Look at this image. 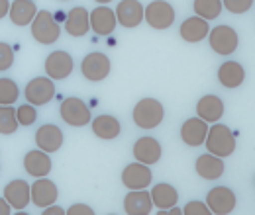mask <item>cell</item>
Listing matches in <instances>:
<instances>
[{"label":"cell","mask_w":255,"mask_h":215,"mask_svg":"<svg viewBox=\"0 0 255 215\" xmlns=\"http://www.w3.org/2000/svg\"><path fill=\"white\" fill-rule=\"evenodd\" d=\"M24 168L26 172L33 176V178H43L51 172V158L49 153L37 149V151H30L24 156Z\"/></svg>","instance_id":"obj_19"},{"label":"cell","mask_w":255,"mask_h":215,"mask_svg":"<svg viewBox=\"0 0 255 215\" xmlns=\"http://www.w3.org/2000/svg\"><path fill=\"white\" fill-rule=\"evenodd\" d=\"M196 114H198L200 120H204L206 123L220 122V118L224 116V102L214 94H206V96H202L198 100Z\"/></svg>","instance_id":"obj_18"},{"label":"cell","mask_w":255,"mask_h":215,"mask_svg":"<svg viewBox=\"0 0 255 215\" xmlns=\"http://www.w3.org/2000/svg\"><path fill=\"white\" fill-rule=\"evenodd\" d=\"M59 24L55 22L53 14L47 10H39L32 20V35L41 45H53L59 39Z\"/></svg>","instance_id":"obj_3"},{"label":"cell","mask_w":255,"mask_h":215,"mask_svg":"<svg viewBox=\"0 0 255 215\" xmlns=\"http://www.w3.org/2000/svg\"><path fill=\"white\" fill-rule=\"evenodd\" d=\"M20 96L18 84L12 78H0V106H12Z\"/></svg>","instance_id":"obj_31"},{"label":"cell","mask_w":255,"mask_h":215,"mask_svg":"<svg viewBox=\"0 0 255 215\" xmlns=\"http://www.w3.org/2000/svg\"><path fill=\"white\" fill-rule=\"evenodd\" d=\"M254 6V0H222V8L232 14H246Z\"/></svg>","instance_id":"obj_33"},{"label":"cell","mask_w":255,"mask_h":215,"mask_svg":"<svg viewBox=\"0 0 255 215\" xmlns=\"http://www.w3.org/2000/svg\"><path fill=\"white\" fill-rule=\"evenodd\" d=\"M20 123L16 120V110L12 106H0V135H12Z\"/></svg>","instance_id":"obj_30"},{"label":"cell","mask_w":255,"mask_h":215,"mask_svg":"<svg viewBox=\"0 0 255 215\" xmlns=\"http://www.w3.org/2000/svg\"><path fill=\"white\" fill-rule=\"evenodd\" d=\"M4 200L14 210H24L30 204V184L26 180H12L4 188Z\"/></svg>","instance_id":"obj_21"},{"label":"cell","mask_w":255,"mask_h":215,"mask_svg":"<svg viewBox=\"0 0 255 215\" xmlns=\"http://www.w3.org/2000/svg\"><path fill=\"white\" fill-rule=\"evenodd\" d=\"M153 210L151 194L143 190H129L124 198V212L128 215H147Z\"/></svg>","instance_id":"obj_15"},{"label":"cell","mask_w":255,"mask_h":215,"mask_svg":"<svg viewBox=\"0 0 255 215\" xmlns=\"http://www.w3.org/2000/svg\"><path fill=\"white\" fill-rule=\"evenodd\" d=\"M122 131V125L120 122L114 118V116H108V114H102L93 120V133H95L98 139H104V141H112L120 135Z\"/></svg>","instance_id":"obj_27"},{"label":"cell","mask_w":255,"mask_h":215,"mask_svg":"<svg viewBox=\"0 0 255 215\" xmlns=\"http://www.w3.org/2000/svg\"><path fill=\"white\" fill-rule=\"evenodd\" d=\"M165 118L163 104L155 98H143L133 108V123L141 129H153L161 125Z\"/></svg>","instance_id":"obj_2"},{"label":"cell","mask_w":255,"mask_h":215,"mask_svg":"<svg viewBox=\"0 0 255 215\" xmlns=\"http://www.w3.org/2000/svg\"><path fill=\"white\" fill-rule=\"evenodd\" d=\"M91 30V22H89V10L83 6L73 8L67 18H65V31L73 37H83L87 31Z\"/></svg>","instance_id":"obj_23"},{"label":"cell","mask_w":255,"mask_h":215,"mask_svg":"<svg viewBox=\"0 0 255 215\" xmlns=\"http://www.w3.org/2000/svg\"><path fill=\"white\" fill-rule=\"evenodd\" d=\"M12 65H14V49L8 43L0 41V71H8Z\"/></svg>","instance_id":"obj_34"},{"label":"cell","mask_w":255,"mask_h":215,"mask_svg":"<svg viewBox=\"0 0 255 215\" xmlns=\"http://www.w3.org/2000/svg\"><path fill=\"white\" fill-rule=\"evenodd\" d=\"M73 57L67 51H53L45 59V72L51 80H65L73 72Z\"/></svg>","instance_id":"obj_11"},{"label":"cell","mask_w":255,"mask_h":215,"mask_svg":"<svg viewBox=\"0 0 255 215\" xmlns=\"http://www.w3.org/2000/svg\"><path fill=\"white\" fill-rule=\"evenodd\" d=\"M210 31L208 26V20H202L198 16H192L189 20H185L181 24V37L187 41V43H198L202 41Z\"/></svg>","instance_id":"obj_26"},{"label":"cell","mask_w":255,"mask_h":215,"mask_svg":"<svg viewBox=\"0 0 255 215\" xmlns=\"http://www.w3.org/2000/svg\"><path fill=\"white\" fill-rule=\"evenodd\" d=\"M8 10H10V2L8 0H0V20L4 16H8Z\"/></svg>","instance_id":"obj_39"},{"label":"cell","mask_w":255,"mask_h":215,"mask_svg":"<svg viewBox=\"0 0 255 215\" xmlns=\"http://www.w3.org/2000/svg\"><path fill=\"white\" fill-rule=\"evenodd\" d=\"M96 2H98V4H110L112 0H96Z\"/></svg>","instance_id":"obj_41"},{"label":"cell","mask_w":255,"mask_h":215,"mask_svg":"<svg viewBox=\"0 0 255 215\" xmlns=\"http://www.w3.org/2000/svg\"><path fill=\"white\" fill-rule=\"evenodd\" d=\"M151 170L143 162H131L122 172V184L128 190H143L151 184Z\"/></svg>","instance_id":"obj_12"},{"label":"cell","mask_w":255,"mask_h":215,"mask_svg":"<svg viewBox=\"0 0 255 215\" xmlns=\"http://www.w3.org/2000/svg\"><path fill=\"white\" fill-rule=\"evenodd\" d=\"M110 59L100 53V51H95V53H89L83 63H81V72L87 80H93V82H98V80H104L108 74H110Z\"/></svg>","instance_id":"obj_8"},{"label":"cell","mask_w":255,"mask_h":215,"mask_svg":"<svg viewBox=\"0 0 255 215\" xmlns=\"http://www.w3.org/2000/svg\"><path fill=\"white\" fill-rule=\"evenodd\" d=\"M116 22L124 28H137L143 22V6L139 0H122L116 8Z\"/></svg>","instance_id":"obj_13"},{"label":"cell","mask_w":255,"mask_h":215,"mask_svg":"<svg viewBox=\"0 0 255 215\" xmlns=\"http://www.w3.org/2000/svg\"><path fill=\"white\" fill-rule=\"evenodd\" d=\"M183 214L185 215H210V210H208L206 204L194 200V202H191V204H187V208L183 210Z\"/></svg>","instance_id":"obj_35"},{"label":"cell","mask_w":255,"mask_h":215,"mask_svg":"<svg viewBox=\"0 0 255 215\" xmlns=\"http://www.w3.org/2000/svg\"><path fill=\"white\" fill-rule=\"evenodd\" d=\"M161 153H163V149H161L159 141L153 139V137H141V139H137L133 143V156H135V160L143 162L147 166L159 162Z\"/></svg>","instance_id":"obj_17"},{"label":"cell","mask_w":255,"mask_h":215,"mask_svg":"<svg viewBox=\"0 0 255 215\" xmlns=\"http://www.w3.org/2000/svg\"><path fill=\"white\" fill-rule=\"evenodd\" d=\"M89 22H91V28L98 35H110L112 31L116 30V14L108 8V6H98L93 12H89Z\"/></svg>","instance_id":"obj_16"},{"label":"cell","mask_w":255,"mask_h":215,"mask_svg":"<svg viewBox=\"0 0 255 215\" xmlns=\"http://www.w3.org/2000/svg\"><path fill=\"white\" fill-rule=\"evenodd\" d=\"M149 194H151V202H153V206L159 208L161 212H165V210L177 206V202H179V192H177L171 184H165V182L155 184V188H153Z\"/></svg>","instance_id":"obj_28"},{"label":"cell","mask_w":255,"mask_h":215,"mask_svg":"<svg viewBox=\"0 0 255 215\" xmlns=\"http://www.w3.org/2000/svg\"><path fill=\"white\" fill-rule=\"evenodd\" d=\"M53 18H55V22H57V24H59V22H63L65 18H67V16H65L63 12H57V14H55V16H53Z\"/></svg>","instance_id":"obj_40"},{"label":"cell","mask_w":255,"mask_h":215,"mask_svg":"<svg viewBox=\"0 0 255 215\" xmlns=\"http://www.w3.org/2000/svg\"><path fill=\"white\" fill-rule=\"evenodd\" d=\"M218 80L226 88H238L246 80V69L236 61H226L218 69Z\"/></svg>","instance_id":"obj_25"},{"label":"cell","mask_w":255,"mask_h":215,"mask_svg":"<svg viewBox=\"0 0 255 215\" xmlns=\"http://www.w3.org/2000/svg\"><path fill=\"white\" fill-rule=\"evenodd\" d=\"M35 143H37V147H39L41 151H45V153H55V151H59L61 145H63V133H61V129H59L57 125L45 123V125H41V127L35 131Z\"/></svg>","instance_id":"obj_14"},{"label":"cell","mask_w":255,"mask_h":215,"mask_svg":"<svg viewBox=\"0 0 255 215\" xmlns=\"http://www.w3.org/2000/svg\"><path fill=\"white\" fill-rule=\"evenodd\" d=\"M53 96H55V84L49 76L47 78L45 76L32 78L26 86V100L32 106H43V104L51 102Z\"/></svg>","instance_id":"obj_9"},{"label":"cell","mask_w":255,"mask_h":215,"mask_svg":"<svg viewBox=\"0 0 255 215\" xmlns=\"http://www.w3.org/2000/svg\"><path fill=\"white\" fill-rule=\"evenodd\" d=\"M10 214H12L10 204H8L4 198H0V215H10Z\"/></svg>","instance_id":"obj_38"},{"label":"cell","mask_w":255,"mask_h":215,"mask_svg":"<svg viewBox=\"0 0 255 215\" xmlns=\"http://www.w3.org/2000/svg\"><path fill=\"white\" fill-rule=\"evenodd\" d=\"M57 198H59V190L51 180H47V176L37 178L30 186V200H32L33 206H37L41 210L51 206V204H57Z\"/></svg>","instance_id":"obj_10"},{"label":"cell","mask_w":255,"mask_h":215,"mask_svg":"<svg viewBox=\"0 0 255 215\" xmlns=\"http://www.w3.org/2000/svg\"><path fill=\"white\" fill-rule=\"evenodd\" d=\"M143 20L153 30H169L175 22V8L167 0H155L147 8H143Z\"/></svg>","instance_id":"obj_4"},{"label":"cell","mask_w":255,"mask_h":215,"mask_svg":"<svg viewBox=\"0 0 255 215\" xmlns=\"http://www.w3.org/2000/svg\"><path fill=\"white\" fill-rule=\"evenodd\" d=\"M43 215H65V212H63V208H59V206L51 204V206L43 208Z\"/></svg>","instance_id":"obj_37"},{"label":"cell","mask_w":255,"mask_h":215,"mask_svg":"<svg viewBox=\"0 0 255 215\" xmlns=\"http://www.w3.org/2000/svg\"><path fill=\"white\" fill-rule=\"evenodd\" d=\"M16 120H18L20 125H26V127L33 125L35 120H37V110H35V106H32V104L20 106V108L16 110Z\"/></svg>","instance_id":"obj_32"},{"label":"cell","mask_w":255,"mask_h":215,"mask_svg":"<svg viewBox=\"0 0 255 215\" xmlns=\"http://www.w3.org/2000/svg\"><path fill=\"white\" fill-rule=\"evenodd\" d=\"M204 145H206L208 153L214 154V156H220V158L232 156L236 151V137H234V133L230 131L228 125H220L216 122V125L208 127Z\"/></svg>","instance_id":"obj_1"},{"label":"cell","mask_w":255,"mask_h":215,"mask_svg":"<svg viewBox=\"0 0 255 215\" xmlns=\"http://www.w3.org/2000/svg\"><path fill=\"white\" fill-rule=\"evenodd\" d=\"M208 41L218 55H232L238 49L240 37L238 31L230 26H216L214 30L208 31Z\"/></svg>","instance_id":"obj_7"},{"label":"cell","mask_w":255,"mask_h":215,"mask_svg":"<svg viewBox=\"0 0 255 215\" xmlns=\"http://www.w3.org/2000/svg\"><path fill=\"white\" fill-rule=\"evenodd\" d=\"M194 14L202 20H214L222 12V0H194Z\"/></svg>","instance_id":"obj_29"},{"label":"cell","mask_w":255,"mask_h":215,"mask_svg":"<svg viewBox=\"0 0 255 215\" xmlns=\"http://www.w3.org/2000/svg\"><path fill=\"white\" fill-rule=\"evenodd\" d=\"M210 210V214L216 215H228L236 210V194L228 186H216L206 194L204 202Z\"/></svg>","instance_id":"obj_6"},{"label":"cell","mask_w":255,"mask_h":215,"mask_svg":"<svg viewBox=\"0 0 255 215\" xmlns=\"http://www.w3.org/2000/svg\"><path fill=\"white\" fill-rule=\"evenodd\" d=\"M208 133V123L200 118H191L181 125V139L189 145V147H198L204 143Z\"/></svg>","instance_id":"obj_20"},{"label":"cell","mask_w":255,"mask_h":215,"mask_svg":"<svg viewBox=\"0 0 255 215\" xmlns=\"http://www.w3.org/2000/svg\"><path fill=\"white\" fill-rule=\"evenodd\" d=\"M194 168L196 172L204 178V180H218L224 174L226 166H224V160L220 156H214V154H200L194 162Z\"/></svg>","instance_id":"obj_22"},{"label":"cell","mask_w":255,"mask_h":215,"mask_svg":"<svg viewBox=\"0 0 255 215\" xmlns=\"http://www.w3.org/2000/svg\"><path fill=\"white\" fill-rule=\"evenodd\" d=\"M61 120L71 127H85L91 123V110L81 98H65L59 106Z\"/></svg>","instance_id":"obj_5"},{"label":"cell","mask_w":255,"mask_h":215,"mask_svg":"<svg viewBox=\"0 0 255 215\" xmlns=\"http://www.w3.org/2000/svg\"><path fill=\"white\" fill-rule=\"evenodd\" d=\"M93 214H95V210L89 208V206H85V204H75V206H71L67 210V215H93Z\"/></svg>","instance_id":"obj_36"},{"label":"cell","mask_w":255,"mask_h":215,"mask_svg":"<svg viewBox=\"0 0 255 215\" xmlns=\"http://www.w3.org/2000/svg\"><path fill=\"white\" fill-rule=\"evenodd\" d=\"M35 14H37V6H35L33 0H14L10 4V10H8V16H10L12 24L20 26V28L32 24Z\"/></svg>","instance_id":"obj_24"}]
</instances>
